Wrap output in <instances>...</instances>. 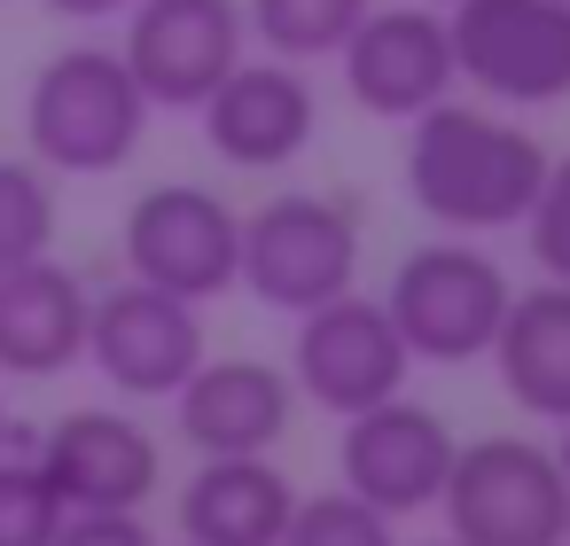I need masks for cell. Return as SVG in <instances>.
Here are the masks:
<instances>
[{
  "label": "cell",
  "instance_id": "1",
  "mask_svg": "<svg viewBox=\"0 0 570 546\" xmlns=\"http://www.w3.org/2000/svg\"><path fill=\"white\" fill-rule=\"evenodd\" d=\"M539 180H547V149L492 110H469L445 95L422 118H406V188L445 235L523 227Z\"/></svg>",
  "mask_w": 570,
  "mask_h": 546
},
{
  "label": "cell",
  "instance_id": "2",
  "mask_svg": "<svg viewBox=\"0 0 570 546\" xmlns=\"http://www.w3.org/2000/svg\"><path fill=\"white\" fill-rule=\"evenodd\" d=\"M141 133H149V95L134 87L118 48H63L40 63L24 95V141L40 172H71V180L126 172Z\"/></svg>",
  "mask_w": 570,
  "mask_h": 546
},
{
  "label": "cell",
  "instance_id": "3",
  "mask_svg": "<svg viewBox=\"0 0 570 546\" xmlns=\"http://www.w3.org/2000/svg\"><path fill=\"white\" fill-rule=\"evenodd\" d=\"M508 266L476 242H422L399 258L391 289L375 297L406 344V359H430V367H469L492 351L500 320H508Z\"/></svg>",
  "mask_w": 570,
  "mask_h": 546
},
{
  "label": "cell",
  "instance_id": "4",
  "mask_svg": "<svg viewBox=\"0 0 570 546\" xmlns=\"http://www.w3.org/2000/svg\"><path fill=\"white\" fill-rule=\"evenodd\" d=\"M438 507L453 546H570V484L539 437L453 445Z\"/></svg>",
  "mask_w": 570,
  "mask_h": 546
},
{
  "label": "cell",
  "instance_id": "5",
  "mask_svg": "<svg viewBox=\"0 0 570 546\" xmlns=\"http://www.w3.org/2000/svg\"><path fill=\"white\" fill-rule=\"evenodd\" d=\"M235 281L274 305V312H313L328 297H344L360 281V227L344 203L328 196H266L258 211H243V266Z\"/></svg>",
  "mask_w": 570,
  "mask_h": 546
},
{
  "label": "cell",
  "instance_id": "6",
  "mask_svg": "<svg viewBox=\"0 0 570 546\" xmlns=\"http://www.w3.org/2000/svg\"><path fill=\"white\" fill-rule=\"evenodd\" d=\"M453 79L492 102H570V0H453Z\"/></svg>",
  "mask_w": 570,
  "mask_h": 546
},
{
  "label": "cell",
  "instance_id": "7",
  "mask_svg": "<svg viewBox=\"0 0 570 546\" xmlns=\"http://www.w3.org/2000/svg\"><path fill=\"white\" fill-rule=\"evenodd\" d=\"M235 266H243V211L227 196H212L196 180H165L126 211V274L134 281L212 305L235 289Z\"/></svg>",
  "mask_w": 570,
  "mask_h": 546
},
{
  "label": "cell",
  "instance_id": "8",
  "mask_svg": "<svg viewBox=\"0 0 570 546\" xmlns=\"http://www.w3.org/2000/svg\"><path fill=\"white\" fill-rule=\"evenodd\" d=\"M204 359V305L165 297L149 281H118L87 305V367L118 398H173Z\"/></svg>",
  "mask_w": 570,
  "mask_h": 546
},
{
  "label": "cell",
  "instance_id": "9",
  "mask_svg": "<svg viewBox=\"0 0 570 546\" xmlns=\"http://www.w3.org/2000/svg\"><path fill=\"white\" fill-rule=\"evenodd\" d=\"M126 71L149 110H196L250 48L243 0H126Z\"/></svg>",
  "mask_w": 570,
  "mask_h": 546
},
{
  "label": "cell",
  "instance_id": "10",
  "mask_svg": "<svg viewBox=\"0 0 570 546\" xmlns=\"http://www.w3.org/2000/svg\"><path fill=\"white\" fill-rule=\"evenodd\" d=\"M406 344L391 328V312L360 289L297 312V351H289V390H305L321 414H360L406 390Z\"/></svg>",
  "mask_w": 570,
  "mask_h": 546
},
{
  "label": "cell",
  "instance_id": "11",
  "mask_svg": "<svg viewBox=\"0 0 570 546\" xmlns=\"http://www.w3.org/2000/svg\"><path fill=\"white\" fill-rule=\"evenodd\" d=\"M344 63V95L367 118H422L430 102L453 95V32L445 9L430 0H391V9H367L352 24V40L336 48Z\"/></svg>",
  "mask_w": 570,
  "mask_h": 546
},
{
  "label": "cell",
  "instance_id": "12",
  "mask_svg": "<svg viewBox=\"0 0 570 546\" xmlns=\"http://www.w3.org/2000/svg\"><path fill=\"white\" fill-rule=\"evenodd\" d=\"M204 141L219 165L235 172H282L313 149V126H321V95L305 79V63H282V56H243L204 102Z\"/></svg>",
  "mask_w": 570,
  "mask_h": 546
},
{
  "label": "cell",
  "instance_id": "13",
  "mask_svg": "<svg viewBox=\"0 0 570 546\" xmlns=\"http://www.w3.org/2000/svg\"><path fill=\"white\" fill-rule=\"evenodd\" d=\"M336 468H344V492L367 499L375 515H422L438 507V484L453 468V429L414 406L406 390L383 398V406H360L344 414V445H336Z\"/></svg>",
  "mask_w": 570,
  "mask_h": 546
},
{
  "label": "cell",
  "instance_id": "14",
  "mask_svg": "<svg viewBox=\"0 0 570 546\" xmlns=\"http://www.w3.org/2000/svg\"><path fill=\"white\" fill-rule=\"evenodd\" d=\"M48 492L63 499V515H95V507H134L157 492V437L110 406H79L48 429V445L32 453Z\"/></svg>",
  "mask_w": 570,
  "mask_h": 546
},
{
  "label": "cell",
  "instance_id": "15",
  "mask_svg": "<svg viewBox=\"0 0 570 546\" xmlns=\"http://www.w3.org/2000/svg\"><path fill=\"white\" fill-rule=\"evenodd\" d=\"M173 414L204 460H235V453H274L289 437L297 390L266 359H196V375L173 390Z\"/></svg>",
  "mask_w": 570,
  "mask_h": 546
},
{
  "label": "cell",
  "instance_id": "16",
  "mask_svg": "<svg viewBox=\"0 0 570 546\" xmlns=\"http://www.w3.org/2000/svg\"><path fill=\"white\" fill-rule=\"evenodd\" d=\"M87 281L56 258L9 266L0 274V375L48 383L87 359Z\"/></svg>",
  "mask_w": 570,
  "mask_h": 546
},
{
  "label": "cell",
  "instance_id": "17",
  "mask_svg": "<svg viewBox=\"0 0 570 546\" xmlns=\"http://www.w3.org/2000/svg\"><path fill=\"white\" fill-rule=\"evenodd\" d=\"M289 507H297V484L266 453L204 460L180 484V538L188 546H282Z\"/></svg>",
  "mask_w": 570,
  "mask_h": 546
},
{
  "label": "cell",
  "instance_id": "18",
  "mask_svg": "<svg viewBox=\"0 0 570 546\" xmlns=\"http://www.w3.org/2000/svg\"><path fill=\"white\" fill-rule=\"evenodd\" d=\"M484 359L500 367V390L531 421H570V289L562 281L515 289Z\"/></svg>",
  "mask_w": 570,
  "mask_h": 546
},
{
  "label": "cell",
  "instance_id": "19",
  "mask_svg": "<svg viewBox=\"0 0 570 546\" xmlns=\"http://www.w3.org/2000/svg\"><path fill=\"white\" fill-rule=\"evenodd\" d=\"M375 0H243V32L282 63H321L352 40Z\"/></svg>",
  "mask_w": 570,
  "mask_h": 546
},
{
  "label": "cell",
  "instance_id": "20",
  "mask_svg": "<svg viewBox=\"0 0 570 546\" xmlns=\"http://www.w3.org/2000/svg\"><path fill=\"white\" fill-rule=\"evenodd\" d=\"M56 258V180L32 157H0V274Z\"/></svg>",
  "mask_w": 570,
  "mask_h": 546
},
{
  "label": "cell",
  "instance_id": "21",
  "mask_svg": "<svg viewBox=\"0 0 570 546\" xmlns=\"http://www.w3.org/2000/svg\"><path fill=\"white\" fill-rule=\"evenodd\" d=\"M282 546H391V515H375L352 492H321V499H297L289 507Z\"/></svg>",
  "mask_w": 570,
  "mask_h": 546
},
{
  "label": "cell",
  "instance_id": "22",
  "mask_svg": "<svg viewBox=\"0 0 570 546\" xmlns=\"http://www.w3.org/2000/svg\"><path fill=\"white\" fill-rule=\"evenodd\" d=\"M63 530V499L48 492L40 460L0 453V546H56Z\"/></svg>",
  "mask_w": 570,
  "mask_h": 546
},
{
  "label": "cell",
  "instance_id": "23",
  "mask_svg": "<svg viewBox=\"0 0 570 546\" xmlns=\"http://www.w3.org/2000/svg\"><path fill=\"white\" fill-rule=\"evenodd\" d=\"M523 235H531V258L547 281L570 289V157H547V180L523 211Z\"/></svg>",
  "mask_w": 570,
  "mask_h": 546
},
{
  "label": "cell",
  "instance_id": "24",
  "mask_svg": "<svg viewBox=\"0 0 570 546\" xmlns=\"http://www.w3.org/2000/svg\"><path fill=\"white\" fill-rule=\"evenodd\" d=\"M56 546H157V538L134 507H95V515H63Z\"/></svg>",
  "mask_w": 570,
  "mask_h": 546
},
{
  "label": "cell",
  "instance_id": "25",
  "mask_svg": "<svg viewBox=\"0 0 570 546\" xmlns=\"http://www.w3.org/2000/svg\"><path fill=\"white\" fill-rule=\"evenodd\" d=\"M56 17H71V24H102V17H118L126 0H48Z\"/></svg>",
  "mask_w": 570,
  "mask_h": 546
},
{
  "label": "cell",
  "instance_id": "26",
  "mask_svg": "<svg viewBox=\"0 0 570 546\" xmlns=\"http://www.w3.org/2000/svg\"><path fill=\"white\" fill-rule=\"evenodd\" d=\"M547 453H554V468H562V484H570V421H554V445H547Z\"/></svg>",
  "mask_w": 570,
  "mask_h": 546
},
{
  "label": "cell",
  "instance_id": "27",
  "mask_svg": "<svg viewBox=\"0 0 570 546\" xmlns=\"http://www.w3.org/2000/svg\"><path fill=\"white\" fill-rule=\"evenodd\" d=\"M9 437H17V421H9V398H0V453H9Z\"/></svg>",
  "mask_w": 570,
  "mask_h": 546
},
{
  "label": "cell",
  "instance_id": "28",
  "mask_svg": "<svg viewBox=\"0 0 570 546\" xmlns=\"http://www.w3.org/2000/svg\"><path fill=\"white\" fill-rule=\"evenodd\" d=\"M430 9H453V0H430Z\"/></svg>",
  "mask_w": 570,
  "mask_h": 546
},
{
  "label": "cell",
  "instance_id": "29",
  "mask_svg": "<svg viewBox=\"0 0 570 546\" xmlns=\"http://www.w3.org/2000/svg\"><path fill=\"white\" fill-rule=\"evenodd\" d=\"M430 546H453V538H430Z\"/></svg>",
  "mask_w": 570,
  "mask_h": 546
}]
</instances>
